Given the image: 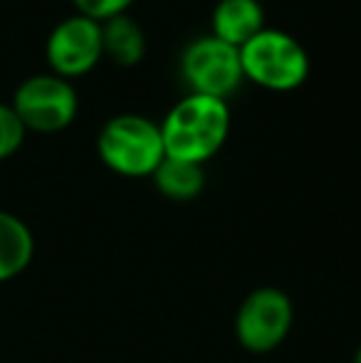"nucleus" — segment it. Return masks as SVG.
I'll return each mask as SVG.
<instances>
[{
	"instance_id": "1",
	"label": "nucleus",
	"mask_w": 361,
	"mask_h": 363,
	"mask_svg": "<svg viewBox=\"0 0 361 363\" xmlns=\"http://www.w3.org/2000/svg\"><path fill=\"white\" fill-rule=\"evenodd\" d=\"M159 126L166 156L203 166L221 151L231 134V109L228 101L216 96L188 94L171 106Z\"/></svg>"
},
{
	"instance_id": "2",
	"label": "nucleus",
	"mask_w": 361,
	"mask_h": 363,
	"mask_svg": "<svg viewBox=\"0 0 361 363\" xmlns=\"http://www.w3.org/2000/svg\"><path fill=\"white\" fill-rule=\"evenodd\" d=\"M101 163L126 178L154 176L166 158L161 126L141 114H116L96 136Z\"/></svg>"
},
{
	"instance_id": "3",
	"label": "nucleus",
	"mask_w": 361,
	"mask_h": 363,
	"mask_svg": "<svg viewBox=\"0 0 361 363\" xmlns=\"http://www.w3.org/2000/svg\"><path fill=\"white\" fill-rule=\"evenodd\" d=\"M243 74L272 91L297 89L309 74V55L294 35L262 28L240 48Z\"/></svg>"
},
{
	"instance_id": "4",
	"label": "nucleus",
	"mask_w": 361,
	"mask_h": 363,
	"mask_svg": "<svg viewBox=\"0 0 361 363\" xmlns=\"http://www.w3.org/2000/svg\"><path fill=\"white\" fill-rule=\"evenodd\" d=\"M181 74L191 94L216 96L226 101L245 79L240 50L218 40L216 35L196 38L181 55Z\"/></svg>"
},
{
	"instance_id": "5",
	"label": "nucleus",
	"mask_w": 361,
	"mask_h": 363,
	"mask_svg": "<svg viewBox=\"0 0 361 363\" xmlns=\"http://www.w3.org/2000/svg\"><path fill=\"white\" fill-rule=\"evenodd\" d=\"M77 91L60 74H33L20 82L13 94V109L25 129L52 134L72 124L77 116Z\"/></svg>"
},
{
	"instance_id": "6",
	"label": "nucleus",
	"mask_w": 361,
	"mask_h": 363,
	"mask_svg": "<svg viewBox=\"0 0 361 363\" xmlns=\"http://www.w3.org/2000/svg\"><path fill=\"white\" fill-rule=\"evenodd\" d=\"M294 321V309L282 289L260 287L243 299L235 316V336L243 349L267 354L287 339Z\"/></svg>"
},
{
	"instance_id": "7",
	"label": "nucleus",
	"mask_w": 361,
	"mask_h": 363,
	"mask_svg": "<svg viewBox=\"0 0 361 363\" xmlns=\"http://www.w3.org/2000/svg\"><path fill=\"white\" fill-rule=\"evenodd\" d=\"M48 62L55 74L72 79L87 74L104 55L101 45V23L87 15H70L52 28L45 45Z\"/></svg>"
},
{
	"instance_id": "8",
	"label": "nucleus",
	"mask_w": 361,
	"mask_h": 363,
	"mask_svg": "<svg viewBox=\"0 0 361 363\" xmlns=\"http://www.w3.org/2000/svg\"><path fill=\"white\" fill-rule=\"evenodd\" d=\"M211 28V35L240 50L248 40L267 28L265 10L260 0H218V5L213 8Z\"/></svg>"
},
{
	"instance_id": "9",
	"label": "nucleus",
	"mask_w": 361,
	"mask_h": 363,
	"mask_svg": "<svg viewBox=\"0 0 361 363\" xmlns=\"http://www.w3.org/2000/svg\"><path fill=\"white\" fill-rule=\"evenodd\" d=\"M101 45H104V55L114 60L116 65H131L141 62L146 55V35L141 25L126 13L114 15V18L101 23Z\"/></svg>"
},
{
	"instance_id": "10",
	"label": "nucleus",
	"mask_w": 361,
	"mask_h": 363,
	"mask_svg": "<svg viewBox=\"0 0 361 363\" xmlns=\"http://www.w3.org/2000/svg\"><path fill=\"white\" fill-rule=\"evenodd\" d=\"M33 233L13 213L0 211V282L20 274L33 259Z\"/></svg>"
},
{
	"instance_id": "11",
	"label": "nucleus",
	"mask_w": 361,
	"mask_h": 363,
	"mask_svg": "<svg viewBox=\"0 0 361 363\" xmlns=\"http://www.w3.org/2000/svg\"><path fill=\"white\" fill-rule=\"evenodd\" d=\"M151 178L161 196L171 198V201H193L201 196L203 186H206V173H203L201 163L181 161V158L171 156H166L159 163Z\"/></svg>"
},
{
	"instance_id": "12",
	"label": "nucleus",
	"mask_w": 361,
	"mask_h": 363,
	"mask_svg": "<svg viewBox=\"0 0 361 363\" xmlns=\"http://www.w3.org/2000/svg\"><path fill=\"white\" fill-rule=\"evenodd\" d=\"M25 126L10 104H0V161L13 156L25 139Z\"/></svg>"
},
{
	"instance_id": "13",
	"label": "nucleus",
	"mask_w": 361,
	"mask_h": 363,
	"mask_svg": "<svg viewBox=\"0 0 361 363\" xmlns=\"http://www.w3.org/2000/svg\"><path fill=\"white\" fill-rule=\"evenodd\" d=\"M77 5L79 15H87V18L96 20V23H104V20L114 18V15L126 13L134 0H72Z\"/></svg>"
},
{
	"instance_id": "14",
	"label": "nucleus",
	"mask_w": 361,
	"mask_h": 363,
	"mask_svg": "<svg viewBox=\"0 0 361 363\" xmlns=\"http://www.w3.org/2000/svg\"><path fill=\"white\" fill-rule=\"evenodd\" d=\"M354 363H361V346L357 349V356H354Z\"/></svg>"
}]
</instances>
